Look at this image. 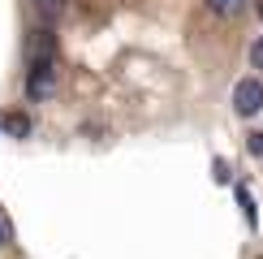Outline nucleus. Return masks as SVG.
Listing matches in <instances>:
<instances>
[{
    "label": "nucleus",
    "instance_id": "1",
    "mask_svg": "<svg viewBox=\"0 0 263 259\" xmlns=\"http://www.w3.org/2000/svg\"><path fill=\"white\" fill-rule=\"evenodd\" d=\"M57 91V69H52V57H39L26 73V95L30 100H48Z\"/></svg>",
    "mask_w": 263,
    "mask_h": 259
},
{
    "label": "nucleus",
    "instance_id": "2",
    "mask_svg": "<svg viewBox=\"0 0 263 259\" xmlns=\"http://www.w3.org/2000/svg\"><path fill=\"white\" fill-rule=\"evenodd\" d=\"M233 108H237V117H255L263 108V82L259 78H242L233 86Z\"/></svg>",
    "mask_w": 263,
    "mask_h": 259
},
{
    "label": "nucleus",
    "instance_id": "3",
    "mask_svg": "<svg viewBox=\"0 0 263 259\" xmlns=\"http://www.w3.org/2000/svg\"><path fill=\"white\" fill-rule=\"evenodd\" d=\"M35 9H39V17L48 22V26H57V22L69 13V0H35Z\"/></svg>",
    "mask_w": 263,
    "mask_h": 259
},
{
    "label": "nucleus",
    "instance_id": "4",
    "mask_svg": "<svg viewBox=\"0 0 263 259\" xmlns=\"http://www.w3.org/2000/svg\"><path fill=\"white\" fill-rule=\"evenodd\" d=\"M237 208H242V220L255 229V225H259V208H255V194H250L246 186H237Z\"/></svg>",
    "mask_w": 263,
    "mask_h": 259
},
{
    "label": "nucleus",
    "instance_id": "5",
    "mask_svg": "<svg viewBox=\"0 0 263 259\" xmlns=\"http://www.w3.org/2000/svg\"><path fill=\"white\" fill-rule=\"evenodd\" d=\"M5 130H9L13 138H26V134H30V117H26V113H9V117H5Z\"/></svg>",
    "mask_w": 263,
    "mask_h": 259
},
{
    "label": "nucleus",
    "instance_id": "6",
    "mask_svg": "<svg viewBox=\"0 0 263 259\" xmlns=\"http://www.w3.org/2000/svg\"><path fill=\"white\" fill-rule=\"evenodd\" d=\"M242 5H246V0H207V9H212V13H220V17L242 13Z\"/></svg>",
    "mask_w": 263,
    "mask_h": 259
},
{
    "label": "nucleus",
    "instance_id": "7",
    "mask_svg": "<svg viewBox=\"0 0 263 259\" xmlns=\"http://www.w3.org/2000/svg\"><path fill=\"white\" fill-rule=\"evenodd\" d=\"M212 181H220V186H229V181H233V169H229V160H212Z\"/></svg>",
    "mask_w": 263,
    "mask_h": 259
},
{
    "label": "nucleus",
    "instance_id": "8",
    "mask_svg": "<svg viewBox=\"0 0 263 259\" xmlns=\"http://www.w3.org/2000/svg\"><path fill=\"white\" fill-rule=\"evenodd\" d=\"M246 151H250V156H263V130H250V138H246Z\"/></svg>",
    "mask_w": 263,
    "mask_h": 259
},
{
    "label": "nucleus",
    "instance_id": "9",
    "mask_svg": "<svg viewBox=\"0 0 263 259\" xmlns=\"http://www.w3.org/2000/svg\"><path fill=\"white\" fill-rule=\"evenodd\" d=\"M250 65H255V69H263V35L250 43Z\"/></svg>",
    "mask_w": 263,
    "mask_h": 259
},
{
    "label": "nucleus",
    "instance_id": "10",
    "mask_svg": "<svg viewBox=\"0 0 263 259\" xmlns=\"http://www.w3.org/2000/svg\"><path fill=\"white\" fill-rule=\"evenodd\" d=\"M255 13H259V17H263V0H259V5H255Z\"/></svg>",
    "mask_w": 263,
    "mask_h": 259
},
{
    "label": "nucleus",
    "instance_id": "11",
    "mask_svg": "<svg viewBox=\"0 0 263 259\" xmlns=\"http://www.w3.org/2000/svg\"><path fill=\"white\" fill-rule=\"evenodd\" d=\"M0 246H5V225H0Z\"/></svg>",
    "mask_w": 263,
    "mask_h": 259
}]
</instances>
